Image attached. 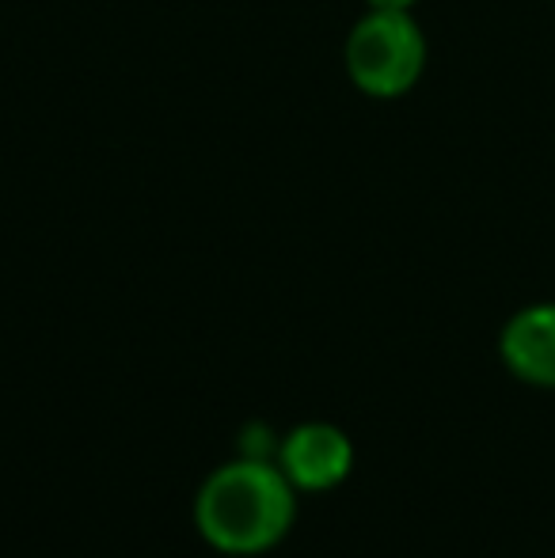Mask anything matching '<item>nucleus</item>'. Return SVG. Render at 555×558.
<instances>
[{
	"instance_id": "obj_1",
	"label": "nucleus",
	"mask_w": 555,
	"mask_h": 558,
	"mask_svg": "<svg viewBox=\"0 0 555 558\" xmlns=\"http://www.w3.org/2000/svg\"><path fill=\"white\" fill-rule=\"evenodd\" d=\"M194 517L202 536L221 551H267L293 524V483L267 460L229 463L202 486Z\"/></svg>"
},
{
	"instance_id": "obj_2",
	"label": "nucleus",
	"mask_w": 555,
	"mask_h": 558,
	"mask_svg": "<svg viewBox=\"0 0 555 558\" xmlns=\"http://www.w3.org/2000/svg\"><path fill=\"white\" fill-rule=\"evenodd\" d=\"M426 43L408 12H373L347 43V69L370 96H400L419 81Z\"/></svg>"
},
{
	"instance_id": "obj_3",
	"label": "nucleus",
	"mask_w": 555,
	"mask_h": 558,
	"mask_svg": "<svg viewBox=\"0 0 555 558\" xmlns=\"http://www.w3.org/2000/svg\"><path fill=\"white\" fill-rule=\"evenodd\" d=\"M350 460H354V452H350L342 429L324 426V422L293 429L281 445V471L301 490H327V486L342 483Z\"/></svg>"
},
{
	"instance_id": "obj_4",
	"label": "nucleus",
	"mask_w": 555,
	"mask_h": 558,
	"mask_svg": "<svg viewBox=\"0 0 555 558\" xmlns=\"http://www.w3.org/2000/svg\"><path fill=\"white\" fill-rule=\"evenodd\" d=\"M503 361L526 384L555 388V304H536L506 324Z\"/></svg>"
},
{
	"instance_id": "obj_5",
	"label": "nucleus",
	"mask_w": 555,
	"mask_h": 558,
	"mask_svg": "<svg viewBox=\"0 0 555 558\" xmlns=\"http://www.w3.org/2000/svg\"><path fill=\"white\" fill-rule=\"evenodd\" d=\"M373 12H408L411 0H370Z\"/></svg>"
}]
</instances>
